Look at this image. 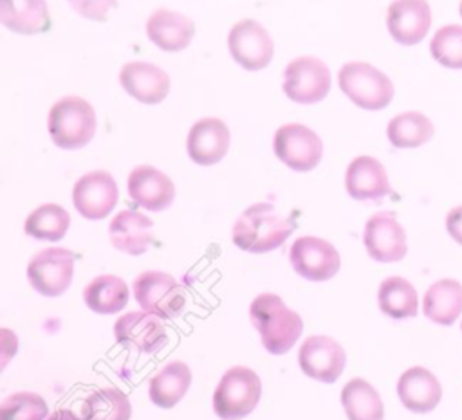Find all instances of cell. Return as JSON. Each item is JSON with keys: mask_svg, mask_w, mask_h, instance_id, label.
I'll return each mask as SVG.
<instances>
[{"mask_svg": "<svg viewBox=\"0 0 462 420\" xmlns=\"http://www.w3.org/2000/svg\"><path fill=\"white\" fill-rule=\"evenodd\" d=\"M296 229V218L280 213L273 204L247 207L233 225V243L247 252L262 254L278 249Z\"/></svg>", "mask_w": 462, "mask_h": 420, "instance_id": "1", "label": "cell"}, {"mask_svg": "<svg viewBox=\"0 0 462 420\" xmlns=\"http://www.w3.org/2000/svg\"><path fill=\"white\" fill-rule=\"evenodd\" d=\"M249 319L263 348L273 355L289 352L303 332V319L276 294H260L249 306Z\"/></svg>", "mask_w": 462, "mask_h": 420, "instance_id": "2", "label": "cell"}, {"mask_svg": "<svg viewBox=\"0 0 462 420\" xmlns=\"http://www.w3.org/2000/svg\"><path fill=\"white\" fill-rule=\"evenodd\" d=\"M47 128L56 146L78 150L88 144L96 133V112L83 97L67 96L52 105Z\"/></svg>", "mask_w": 462, "mask_h": 420, "instance_id": "3", "label": "cell"}, {"mask_svg": "<svg viewBox=\"0 0 462 420\" xmlns=\"http://www.w3.org/2000/svg\"><path fill=\"white\" fill-rule=\"evenodd\" d=\"M260 377L245 366H233L222 375L213 393V411L222 420L245 418L260 402Z\"/></svg>", "mask_w": 462, "mask_h": 420, "instance_id": "4", "label": "cell"}, {"mask_svg": "<svg viewBox=\"0 0 462 420\" xmlns=\"http://www.w3.org/2000/svg\"><path fill=\"white\" fill-rule=\"evenodd\" d=\"M337 83L341 92L365 110H381L393 99L390 78L366 61H350L339 68Z\"/></svg>", "mask_w": 462, "mask_h": 420, "instance_id": "5", "label": "cell"}, {"mask_svg": "<svg viewBox=\"0 0 462 420\" xmlns=\"http://www.w3.org/2000/svg\"><path fill=\"white\" fill-rule=\"evenodd\" d=\"M134 296L144 312L161 319L175 317L186 305L182 285L173 276L157 270H146L135 278Z\"/></svg>", "mask_w": 462, "mask_h": 420, "instance_id": "6", "label": "cell"}, {"mask_svg": "<svg viewBox=\"0 0 462 420\" xmlns=\"http://www.w3.org/2000/svg\"><path fill=\"white\" fill-rule=\"evenodd\" d=\"M283 92L294 103L312 105L330 92L328 67L312 56L292 59L283 70Z\"/></svg>", "mask_w": 462, "mask_h": 420, "instance_id": "7", "label": "cell"}, {"mask_svg": "<svg viewBox=\"0 0 462 420\" xmlns=\"http://www.w3.org/2000/svg\"><path fill=\"white\" fill-rule=\"evenodd\" d=\"M276 157L294 171L314 169L323 155V142L314 130L305 124H283L274 133Z\"/></svg>", "mask_w": 462, "mask_h": 420, "instance_id": "8", "label": "cell"}, {"mask_svg": "<svg viewBox=\"0 0 462 420\" xmlns=\"http://www.w3.org/2000/svg\"><path fill=\"white\" fill-rule=\"evenodd\" d=\"M74 260L76 256L72 251L61 247H51L36 252L27 265L29 283L42 296H61L72 281Z\"/></svg>", "mask_w": 462, "mask_h": 420, "instance_id": "9", "label": "cell"}, {"mask_svg": "<svg viewBox=\"0 0 462 420\" xmlns=\"http://www.w3.org/2000/svg\"><path fill=\"white\" fill-rule=\"evenodd\" d=\"M227 49L233 59L249 72L265 68L274 54L269 32L256 20L236 22L227 34Z\"/></svg>", "mask_w": 462, "mask_h": 420, "instance_id": "10", "label": "cell"}, {"mask_svg": "<svg viewBox=\"0 0 462 420\" xmlns=\"http://www.w3.org/2000/svg\"><path fill=\"white\" fill-rule=\"evenodd\" d=\"M289 258L292 269L310 281H327L334 278L341 265L337 249L318 236L298 238L291 245Z\"/></svg>", "mask_w": 462, "mask_h": 420, "instance_id": "11", "label": "cell"}, {"mask_svg": "<svg viewBox=\"0 0 462 420\" xmlns=\"http://www.w3.org/2000/svg\"><path fill=\"white\" fill-rule=\"evenodd\" d=\"M117 184L108 171L97 169L78 178L72 187L76 211L87 220H103L117 204Z\"/></svg>", "mask_w": 462, "mask_h": 420, "instance_id": "12", "label": "cell"}, {"mask_svg": "<svg viewBox=\"0 0 462 420\" xmlns=\"http://www.w3.org/2000/svg\"><path fill=\"white\" fill-rule=\"evenodd\" d=\"M301 371L321 382H336L345 370L346 355L343 346L328 335H310L298 352Z\"/></svg>", "mask_w": 462, "mask_h": 420, "instance_id": "13", "label": "cell"}, {"mask_svg": "<svg viewBox=\"0 0 462 420\" xmlns=\"http://www.w3.org/2000/svg\"><path fill=\"white\" fill-rule=\"evenodd\" d=\"M365 247L372 260L381 263L399 261L406 256V231L393 213H375L365 225Z\"/></svg>", "mask_w": 462, "mask_h": 420, "instance_id": "14", "label": "cell"}, {"mask_svg": "<svg viewBox=\"0 0 462 420\" xmlns=\"http://www.w3.org/2000/svg\"><path fill=\"white\" fill-rule=\"evenodd\" d=\"M431 25L428 0H393L386 9V27L401 45H417Z\"/></svg>", "mask_w": 462, "mask_h": 420, "instance_id": "15", "label": "cell"}, {"mask_svg": "<svg viewBox=\"0 0 462 420\" xmlns=\"http://www.w3.org/2000/svg\"><path fill=\"white\" fill-rule=\"evenodd\" d=\"M126 186L130 198L148 211H162L175 198L173 180L161 169L148 164L134 168L128 175Z\"/></svg>", "mask_w": 462, "mask_h": 420, "instance_id": "16", "label": "cell"}, {"mask_svg": "<svg viewBox=\"0 0 462 420\" xmlns=\"http://www.w3.org/2000/svg\"><path fill=\"white\" fill-rule=\"evenodd\" d=\"M231 142V133L229 128L226 126L224 121L217 117H204L197 121L186 141L188 155L195 164L200 166H211L220 162Z\"/></svg>", "mask_w": 462, "mask_h": 420, "instance_id": "17", "label": "cell"}, {"mask_svg": "<svg viewBox=\"0 0 462 420\" xmlns=\"http://www.w3.org/2000/svg\"><path fill=\"white\" fill-rule=\"evenodd\" d=\"M161 317L148 312H130L121 315L114 324L116 341L139 352L152 353L168 342V333Z\"/></svg>", "mask_w": 462, "mask_h": 420, "instance_id": "18", "label": "cell"}, {"mask_svg": "<svg viewBox=\"0 0 462 420\" xmlns=\"http://www.w3.org/2000/svg\"><path fill=\"white\" fill-rule=\"evenodd\" d=\"M119 83L126 94L144 105L164 101L170 92V76L153 63L130 61L119 72Z\"/></svg>", "mask_w": 462, "mask_h": 420, "instance_id": "19", "label": "cell"}, {"mask_svg": "<svg viewBox=\"0 0 462 420\" xmlns=\"http://www.w3.org/2000/svg\"><path fill=\"white\" fill-rule=\"evenodd\" d=\"M146 34L159 49L166 52H179L191 43L195 36V23L182 13L157 9L146 22Z\"/></svg>", "mask_w": 462, "mask_h": 420, "instance_id": "20", "label": "cell"}, {"mask_svg": "<svg viewBox=\"0 0 462 420\" xmlns=\"http://www.w3.org/2000/svg\"><path fill=\"white\" fill-rule=\"evenodd\" d=\"M397 395L406 409L413 413H430L439 406L442 388L439 379L430 370L413 366L399 377Z\"/></svg>", "mask_w": 462, "mask_h": 420, "instance_id": "21", "label": "cell"}, {"mask_svg": "<svg viewBox=\"0 0 462 420\" xmlns=\"http://www.w3.org/2000/svg\"><path fill=\"white\" fill-rule=\"evenodd\" d=\"M345 187L356 200H379L390 193V180L377 159L359 155L346 168Z\"/></svg>", "mask_w": 462, "mask_h": 420, "instance_id": "22", "label": "cell"}, {"mask_svg": "<svg viewBox=\"0 0 462 420\" xmlns=\"http://www.w3.org/2000/svg\"><path fill=\"white\" fill-rule=\"evenodd\" d=\"M153 222L141 211L125 209L119 211L108 227L110 243L126 254H143L153 240Z\"/></svg>", "mask_w": 462, "mask_h": 420, "instance_id": "23", "label": "cell"}, {"mask_svg": "<svg viewBox=\"0 0 462 420\" xmlns=\"http://www.w3.org/2000/svg\"><path fill=\"white\" fill-rule=\"evenodd\" d=\"M0 22L18 34H40L51 29L45 0H0Z\"/></svg>", "mask_w": 462, "mask_h": 420, "instance_id": "24", "label": "cell"}, {"mask_svg": "<svg viewBox=\"0 0 462 420\" xmlns=\"http://www.w3.org/2000/svg\"><path fill=\"white\" fill-rule=\"evenodd\" d=\"M422 312L437 324H453L462 314V285L451 278L430 285L422 299Z\"/></svg>", "mask_w": 462, "mask_h": 420, "instance_id": "25", "label": "cell"}, {"mask_svg": "<svg viewBox=\"0 0 462 420\" xmlns=\"http://www.w3.org/2000/svg\"><path fill=\"white\" fill-rule=\"evenodd\" d=\"M191 384V370L182 361H173L150 380V398L155 406L170 409L180 402Z\"/></svg>", "mask_w": 462, "mask_h": 420, "instance_id": "26", "label": "cell"}, {"mask_svg": "<svg viewBox=\"0 0 462 420\" xmlns=\"http://www.w3.org/2000/svg\"><path fill=\"white\" fill-rule=\"evenodd\" d=\"M341 404L348 420H384L383 400L365 379H352L343 386Z\"/></svg>", "mask_w": 462, "mask_h": 420, "instance_id": "27", "label": "cell"}, {"mask_svg": "<svg viewBox=\"0 0 462 420\" xmlns=\"http://www.w3.org/2000/svg\"><path fill=\"white\" fill-rule=\"evenodd\" d=\"M377 301L381 312L393 319L415 317L419 312L417 290L401 276H390L379 285Z\"/></svg>", "mask_w": 462, "mask_h": 420, "instance_id": "28", "label": "cell"}, {"mask_svg": "<svg viewBox=\"0 0 462 420\" xmlns=\"http://www.w3.org/2000/svg\"><path fill=\"white\" fill-rule=\"evenodd\" d=\"M83 299L96 314H116L128 303V285L114 274H103L85 287Z\"/></svg>", "mask_w": 462, "mask_h": 420, "instance_id": "29", "label": "cell"}, {"mask_svg": "<svg viewBox=\"0 0 462 420\" xmlns=\"http://www.w3.org/2000/svg\"><path fill=\"white\" fill-rule=\"evenodd\" d=\"M435 133L433 123L420 112H404L395 115L386 128L390 144L395 148H419Z\"/></svg>", "mask_w": 462, "mask_h": 420, "instance_id": "30", "label": "cell"}, {"mask_svg": "<svg viewBox=\"0 0 462 420\" xmlns=\"http://www.w3.org/2000/svg\"><path fill=\"white\" fill-rule=\"evenodd\" d=\"M132 406L117 388H99L81 406L83 420H130Z\"/></svg>", "mask_w": 462, "mask_h": 420, "instance_id": "31", "label": "cell"}, {"mask_svg": "<svg viewBox=\"0 0 462 420\" xmlns=\"http://www.w3.org/2000/svg\"><path fill=\"white\" fill-rule=\"evenodd\" d=\"M70 227V215L58 204H43L25 218L23 229L29 236L45 242H58Z\"/></svg>", "mask_w": 462, "mask_h": 420, "instance_id": "32", "label": "cell"}, {"mask_svg": "<svg viewBox=\"0 0 462 420\" xmlns=\"http://www.w3.org/2000/svg\"><path fill=\"white\" fill-rule=\"evenodd\" d=\"M431 58L446 68H462V25L448 23L440 27L430 43Z\"/></svg>", "mask_w": 462, "mask_h": 420, "instance_id": "33", "label": "cell"}, {"mask_svg": "<svg viewBox=\"0 0 462 420\" xmlns=\"http://www.w3.org/2000/svg\"><path fill=\"white\" fill-rule=\"evenodd\" d=\"M45 416V400L31 391L13 393L0 406V420H43Z\"/></svg>", "mask_w": 462, "mask_h": 420, "instance_id": "34", "label": "cell"}, {"mask_svg": "<svg viewBox=\"0 0 462 420\" xmlns=\"http://www.w3.org/2000/svg\"><path fill=\"white\" fill-rule=\"evenodd\" d=\"M72 9L94 22H106L108 13L117 7V0H69Z\"/></svg>", "mask_w": 462, "mask_h": 420, "instance_id": "35", "label": "cell"}, {"mask_svg": "<svg viewBox=\"0 0 462 420\" xmlns=\"http://www.w3.org/2000/svg\"><path fill=\"white\" fill-rule=\"evenodd\" d=\"M446 231L458 245H462V205L449 209L446 216Z\"/></svg>", "mask_w": 462, "mask_h": 420, "instance_id": "36", "label": "cell"}, {"mask_svg": "<svg viewBox=\"0 0 462 420\" xmlns=\"http://www.w3.org/2000/svg\"><path fill=\"white\" fill-rule=\"evenodd\" d=\"M47 420H83L70 409H56Z\"/></svg>", "mask_w": 462, "mask_h": 420, "instance_id": "37", "label": "cell"}, {"mask_svg": "<svg viewBox=\"0 0 462 420\" xmlns=\"http://www.w3.org/2000/svg\"><path fill=\"white\" fill-rule=\"evenodd\" d=\"M458 13H460V16H462V0H460V5H458Z\"/></svg>", "mask_w": 462, "mask_h": 420, "instance_id": "38", "label": "cell"}, {"mask_svg": "<svg viewBox=\"0 0 462 420\" xmlns=\"http://www.w3.org/2000/svg\"><path fill=\"white\" fill-rule=\"evenodd\" d=\"M460 326H462V324H460Z\"/></svg>", "mask_w": 462, "mask_h": 420, "instance_id": "39", "label": "cell"}]
</instances>
